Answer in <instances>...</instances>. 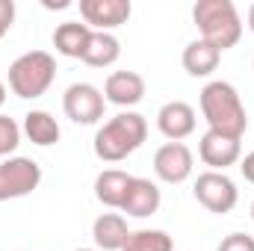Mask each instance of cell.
Returning <instances> with one entry per match:
<instances>
[{
    "label": "cell",
    "mask_w": 254,
    "mask_h": 251,
    "mask_svg": "<svg viewBox=\"0 0 254 251\" xmlns=\"http://www.w3.org/2000/svg\"><path fill=\"white\" fill-rule=\"evenodd\" d=\"M198 104H201V116L210 125V130L225 133V136H234V139H243L246 136L249 113H246V104H243L240 92L228 80H210L201 89Z\"/></svg>",
    "instance_id": "6da1fadb"
},
{
    "label": "cell",
    "mask_w": 254,
    "mask_h": 251,
    "mask_svg": "<svg viewBox=\"0 0 254 251\" xmlns=\"http://www.w3.org/2000/svg\"><path fill=\"white\" fill-rule=\"evenodd\" d=\"M148 139V122L139 113H119L95 133V157L104 163H122L127 160L142 142Z\"/></svg>",
    "instance_id": "7a4b0ae2"
},
{
    "label": "cell",
    "mask_w": 254,
    "mask_h": 251,
    "mask_svg": "<svg viewBox=\"0 0 254 251\" xmlns=\"http://www.w3.org/2000/svg\"><path fill=\"white\" fill-rule=\"evenodd\" d=\"M192 21L201 39L216 51H231L243 39V18L231 0H198L192 6Z\"/></svg>",
    "instance_id": "3957f363"
},
{
    "label": "cell",
    "mask_w": 254,
    "mask_h": 251,
    "mask_svg": "<svg viewBox=\"0 0 254 251\" xmlns=\"http://www.w3.org/2000/svg\"><path fill=\"white\" fill-rule=\"evenodd\" d=\"M57 80V60L48 51H27L9 65V89L24 98H42Z\"/></svg>",
    "instance_id": "277c9868"
},
{
    "label": "cell",
    "mask_w": 254,
    "mask_h": 251,
    "mask_svg": "<svg viewBox=\"0 0 254 251\" xmlns=\"http://www.w3.org/2000/svg\"><path fill=\"white\" fill-rule=\"evenodd\" d=\"M42 184V166L30 157H6L0 163V201H15Z\"/></svg>",
    "instance_id": "5b68a950"
},
{
    "label": "cell",
    "mask_w": 254,
    "mask_h": 251,
    "mask_svg": "<svg viewBox=\"0 0 254 251\" xmlns=\"http://www.w3.org/2000/svg\"><path fill=\"white\" fill-rule=\"evenodd\" d=\"M192 192H195V201L201 207H207L210 213H219V216L231 213L237 207V201H240V189L225 172H204V175H198Z\"/></svg>",
    "instance_id": "8992f818"
},
{
    "label": "cell",
    "mask_w": 254,
    "mask_h": 251,
    "mask_svg": "<svg viewBox=\"0 0 254 251\" xmlns=\"http://www.w3.org/2000/svg\"><path fill=\"white\" fill-rule=\"evenodd\" d=\"M107 98L92 83H71L63 95V110L74 125H98L104 119Z\"/></svg>",
    "instance_id": "52a82bcc"
},
{
    "label": "cell",
    "mask_w": 254,
    "mask_h": 251,
    "mask_svg": "<svg viewBox=\"0 0 254 251\" xmlns=\"http://www.w3.org/2000/svg\"><path fill=\"white\" fill-rule=\"evenodd\" d=\"M195 157L184 142H166L154 154V175L163 184H184L192 178Z\"/></svg>",
    "instance_id": "ba28073f"
},
{
    "label": "cell",
    "mask_w": 254,
    "mask_h": 251,
    "mask_svg": "<svg viewBox=\"0 0 254 251\" xmlns=\"http://www.w3.org/2000/svg\"><path fill=\"white\" fill-rule=\"evenodd\" d=\"M243 139H234V136H225V133H216V130H207L198 142V157L204 166H210V172H225L228 166L240 163L243 160Z\"/></svg>",
    "instance_id": "9c48e42d"
},
{
    "label": "cell",
    "mask_w": 254,
    "mask_h": 251,
    "mask_svg": "<svg viewBox=\"0 0 254 251\" xmlns=\"http://www.w3.org/2000/svg\"><path fill=\"white\" fill-rule=\"evenodd\" d=\"M130 12H133L130 0H80L83 24L92 27L95 33H110V30L127 24Z\"/></svg>",
    "instance_id": "30bf717a"
},
{
    "label": "cell",
    "mask_w": 254,
    "mask_h": 251,
    "mask_svg": "<svg viewBox=\"0 0 254 251\" xmlns=\"http://www.w3.org/2000/svg\"><path fill=\"white\" fill-rule=\"evenodd\" d=\"M195 125H198L195 110H192L187 101H169L157 113V127H160V133L169 142H184L187 136L195 133Z\"/></svg>",
    "instance_id": "8fae6325"
},
{
    "label": "cell",
    "mask_w": 254,
    "mask_h": 251,
    "mask_svg": "<svg viewBox=\"0 0 254 251\" xmlns=\"http://www.w3.org/2000/svg\"><path fill=\"white\" fill-rule=\"evenodd\" d=\"M163 204V195H160V187L148 178H133L130 187H127L125 204H122V213L133 216V219H148L160 210Z\"/></svg>",
    "instance_id": "7c38bea8"
},
{
    "label": "cell",
    "mask_w": 254,
    "mask_h": 251,
    "mask_svg": "<svg viewBox=\"0 0 254 251\" xmlns=\"http://www.w3.org/2000/svg\"><path fill=\"white\" fill-rule=\"evenodd\" d=\"M104 98L116 107H136L145 98V77L136 71H113L104 83Z\"/></svg>",
    "instance_id": "4fadbf2b"
},
{
    "label": "cell",
    "mask_w": 254,
    "mask_h": 251,
    "mask_svg": "<svg viewBox=\"0 0 254 251\" xmlns=\"http://www.w3.org/2000/svg\"><path fill=\"white\" fill-rule=\"evenodd\" d=\"M127 237H130V228L122 213H101L92 225V240L104 251H122Z\"/></svg>",
    "instance_id": "5bb4252c"
},
{
    "label": "cell",
    "mask_w": 254,
    "mask_h": 251,
    "mask_svg": "<svg viewBox=\"0 0 254 251\" xmlns=\"http://www.w3.org/2000/svg\"><path fill=\"white\" fill-rule=\"evenodd\" d=\"M92 33L95 30L80 24V21H65V24H60L54 30V48H57V54H63L68 60H83Z\"/></svg>",
    "instance_id": "9a60e30c"
},
{
    "label": "cell",
    "mask_w": 254,
    "mask_h": 251,
    "mask_svg": "<svg viewBox=\"0 0 254 251\" xmlns=\"http://www.w3.org/2000/svg\"><path fill=\"white\" fill-rule=\"evenodd\" d=\"M130 181H133V175H127L122 169H104L95 178V198L110 210H122Z\"/></svg>",
    "instance_id": "2e32d148"
},
{
    "label": "cell",
    "mask_w": 254,
    "mask_h": 251,
    "mask_svg": "<svg viewBox=\"0 0 254 251\" xmlns=\"http://www.w3.org/2000/svg\"><path fill=\"white\" fill-rule=\"evenodd\" d=\"M181 63H184V68H187L190 77H210V74L219 68V63H222V51H216V48L207 45L204 39H195V42H190V45L184 48Z\"/></svg>",
    "instance_id": "e0dca14e"
},
{
    "label": "cell",
    "mask_w": 254,
    "mask_h": 251,
    "mask_svg": "<svg viewBox=\"0 0 254 251\" xmlns=\"http://www.w3.org/2000/svg\"><path fill=\"white\" fill-rule=\"evenodd\" d=\"M21 133H24L33 145H39V148H51V145H57L60 136H63L57 119H54L48 110H30V113L24 116Z\"/></svg>",
    "instance_id": "ac0fdd59"
},
{
    "label": "cell",
    "mask_w": 254,
    "mask_h": 251,
    "mask_svg": "<svg viewBox=\"0 0 254 251\" xmlns=\"http://www.w3.org/2000/svg\"><path fill=\"white\" fill-rule=\"evenodd\" d=\"M119 57H122V42L113 33H92L83 63L92 68H110L113 63H119Z\"/></svg>",
    "instance_id": "d6986e66"
},
{
    "label": "cell",
    "mask_w": 254,
    "mask_h": 251,
    "mask_svg": "<svg viewBox=\"0 0 254 251\" xmlns=\"http://www.w3.org/2000/svg\"><path fill=\"white\" fill-rule=\"evenodd\" d=\"M122 251H175V240L166 231H130Z\"/></svg>",
    "instance_id": "ffe728a7"
},
{
    "label": "cell",
    "mask_w": 254,
    "mask_h": 251,
    "mask_svg": "<svg viewBox=\"0 0 254 251\" xmlns=\"http://www.w3.org/2000/svg\"><path fill=\"white\" fill-rule=\"evenodd\" d=\"M21 145V127L15 119L0 116V157H9Z\"/></svg>",
    "instance_id": "44dd1931"
},
{
    "label": "cell",
    "mask_w": 254,
    "mask_h": 251,
    "mask_svg": "<svg viewBox=\"0 0 254 251\" xmlns=\"http://www.w3.org/2000/svg\"><path fill=\"white\" fill-rule=\"evenodd\" d=\"M216 251H254V237L249 234H228Z\"/></svg>",
    "instance_id": "7402d4cb"
},
{
    "label": "cell",
    "mask_w": 254,
    "mask_h": 251,
    "mask_svg": "<svg viewBox=\"0 0 254 251\" xmlns=\"http://www.w3.org/2000/svg\"><path fill=\"white\" fill-rule=\"evenodd\" d=\"M15 24V0H0V39L12 30Z\"/></svg>",
    "instance_id": "603a6c76"
},
{
    "label": "cell",
    "mask_w": 254,
    "mask_h": 251,
    "mask_svg": "<svg viewBox=\"0 0 254 251\" xmlns=\"http://www.w3.org/2000/svg\"><path fill=\"white\" fill-rule=\"evenodd\" d=\"M240 172H243V178H246L249 184H254V151L240 160Z\"/></svg>",
    "instance_id": "cb8c5ba5"
},
{
    "label": "cell",
    "mask_w": 254,
    "mask_h": 251,
    "mask_svg": "<svg viewBox=\"0 0 254 251\" xmlns=\"http://www.w3.org/2000/svg\"><path fill=\"white\" fill-rule=\"evenodd\" d=\"M249 30L254 33V3H252V9H249Z\"/></svg>",
    "instance_id": "d4e9b609"
},
{
    "label": "cell",
    "mask_w": 254,
    "mask_h": 251,
    "mask_svg": "<svg viewBox=\"0 0 254 251\" xmlns=\"http://www.w3.org/2000/svg\"><path fill=\"white\" fill-rule=\"evenodd\" d=\"M6 104V86H3V80H0V107Z\"/></svg>",
    "instance_id": "484cf974"
},
{
    "label": "cell",
    "mask_w": 254,
    "mask_h": 251,
    "mask_svg": "<svg viewBox=\"0 0 254 251\" xmlns=\"http://www.w3.org/2000/svg\"><path fill=\"white\" fill-rule=\"evenodd\" d=\"M252 222H254V201H252Z\"/></svg>",
    "instance_id": "4316f807"
},
{
    "label": "cell",
    "mask_w": 254,
    "mask_h": 251,
    "mask_svg": "<svg viewBox=\"0 0 254 251\" xmlns=\"http://www.w3.org/2000/svg\"><path fill=\"white\" fill-rule=\"evenodd\" d=\"M77 251H95V249H77Z\"/></svg>",
    "instance_id": "83f0119b"
}]
</instances>
